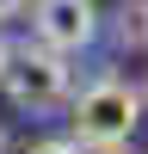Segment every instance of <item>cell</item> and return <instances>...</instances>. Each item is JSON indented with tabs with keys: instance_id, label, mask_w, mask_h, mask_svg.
<instances>
[{
	"instance_id": "6da1fadb",
	"label": "cell",
	"mask_w": 148,
	"mask_h": 154,
	"mask_svg": "<svg viewBox=\"0 0 148 154\" xmlns=\"http://www.w3.org/2000/svg\"><path fill=\"white\" fill-rule=\"evenodd\" d=\"M142 111H148V105H142V86L117 80V74H99L93 86L74 93V105H68V136H74L86 154H117V148H130Z\"/></svg>"
},
{
	"instance_id": "7a4b0ae2",
	"label": "cell",
	"mask_w": 148,
	"mask_h": 154,
	"mask_svg": "<svg viewBox=\"0 0 148 154\" xmlns=\"http://www.w3.org/2000/svg\"><path fill=\"white\" fill-rule=\"evenodd\" d=\"M0 86H6V99H12L19 111H49V105H62V99H68L74 68H68V56H56V49H43V43L31 37V43L6 49Z\"/></svg>"
},
{
	"instance_id": "3957f363",
	"label": "cell",
	"mask_w": 148,
	"mask_h": 154,
	"mask_svg": "<svg viewBox=\"0 0 148 154\" xmlns=\"http://www.w3.org/2000/svg\"><path fill=\"white\" fill-rule=\"evenodd\" d=\"M105 31V12L93 0H31V37L56 56H80Z\"/></svg>"
},
{
	"instance_id": "277c9868",
	"label": "cell",
	"mask_w": 148,
	"mask_h": 154,
	"mask_svg": "<svg viewBox=\"0 0 148 154\" xmlns=\"http://www.w3.org/2000/svg\"><path fill=\"white\" fill-rule=\"evenodd\" d=\"M105 31H111V43H117V49L142 56V49H148V0H117L111 19H105Z\"/></svg>"
},
{
	"instance_id": "5b68a950",
	"label": "cell",
	"mask_w": 148,
	"mask_h": 154,
	"mask_svg": "<svg viewBox=\"0 0 148 154\" xmlns=\"http://www.w3.org/2000/svg\"><path fill=\"white\" fill-rule=\"evenodd\" d=\"M25 154H86V148L74 142V136H43V142H31Z\"/></svg>"
},
{
	"instance_id": "8992f818",
	"label": "cell",
	"mask_w": 148,
	"mask_h": 154,
	"mask_svg": "<svg viewBox=\"0 0 148 154\" xmlns=\"http://www.w3.org/2000/svg\"><path fill=\"white\" fill-rule=\"evenodd\" d=\"M0 154H12V130H6V117H0Z\"/></svg>"
},
{
	"instance_id": "52a82bcc",
	"label": "cell",
	"mask_w": 148,
	"mask_h": 154,
	"mask_svg": "<svg viewBox=\"0 0 148 154\" xmlns=\"http://www.w3.org/2000/svg\"><path fill=\"white\" fill-rule=\"evenodd\" d=\"M25 6V0H0V19H12V12H19Z\"/></svg>"
},
{
	"instance_id": "ba28073f",
	"label": "cell",
	"mask_w": 148,
	"mask_h": 154,
	"mask_svg": "<svg viewBox=\"0 0 148 154\" xmlns=\"http://www.w3.org/2000/svg\"><path fill=\"white\" fill-rule=\"evenodd\" d=\"M0 68H6V37H0Z\"/></svg>"
},
{
	"instance_id": "9c48e42d",
	"label": "cell",
	"mask_w": 148,
	"mask_h": 154,
	"mask_svg": "<svg viewBox=\"0 0 148 154\" xmlns=\"http://www.w3.org/2000/svg\"><path fill=\"white\" fill-rule=\"evenodd\" d=\"M142 105H148V80H142Z\"/></svg>"
},
{
	"instance_id": "30bf717a",
	"label": "cell",
	"mask_w": 148,
	"mask_h": 154,
	"mask_svg": "<svg viewBox=\"0 0 148 154\" xmlns=\"http://www.w3.org/2000/svg\"><path fill=\"white\" fill-rule=\"evenodd\" d=\"M117 154H136V148H117Z\"/></svg>"
}]
</instances>
